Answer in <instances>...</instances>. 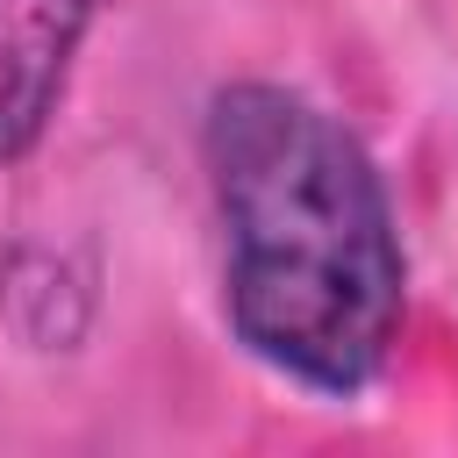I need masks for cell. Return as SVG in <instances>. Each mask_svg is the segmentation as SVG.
Returning a JSON list of instances; mask_svg holds the SVG:
<instances>
[{"mask_svg": "<svg viewBox=\"0 0 458 458\" xmlns=\"http://www.w3.org/2000/svg\"><path fill=\"white\" fill-rule=\"evenodd\" d=\"M236 336L315 394H358L401 322V236L358 136L286 86L208 107Z\"/></svg>", "mask_w": 458, "mask_h": 458, "instance_id": "1", "label": "cell"}, {"mask_svg": "<svg viewBox=\"0 0 458 458\" xmlns=\"http://www.w3.org/2000/svg\"><path fill=\"white\" fill-rule=\"evenodd\" d=\"M86 21L93 0H0V165L43 136Z\"/></svg>", "mask_w": 458, "mask_h": 458, "instance_id": "2", "label": "cell"}]
</instances>
